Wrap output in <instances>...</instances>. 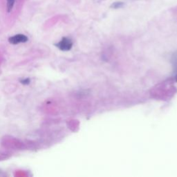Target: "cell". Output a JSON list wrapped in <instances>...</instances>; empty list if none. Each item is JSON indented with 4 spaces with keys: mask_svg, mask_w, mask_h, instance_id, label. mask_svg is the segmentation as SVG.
I'll return each instance as SVG.
<instances>
[{
    "mask_svg": "<svg viewBox=\"0 0 177 177\" xmlns=\"http://www.w3.org/2000/svg\"><path fill=\"white\" fill-rule=\"evenodd\" d=\"M55 46L59 48V50L63 51H67L71 49L73 46V42L71 39L68 37H63L58 43L55 44Z\"/></svg>",
    "mask_w": 177,
    "mask_h": 177,
    "instance_id": "1",
    "label": "cell"
},
{
    "mask_svg": "<svg viewBox=\"0 0 177 177\" xmlns=\"http://www.w3.org/2000/svg\"><path fill=\"white\" fill-rule=\"evenodd\" d=\"M28 40V37L23 34L15 35L8 38V42H9V43L11 44H14V45H16V44L20 43H25Z\"/></svg>",
    "mask_w": 177,
    "mask_h": 177,
    "instance_id": "2",
    "label": "cell"
},
{
    "mask_svg": "<svg viewBox=\"0 0 177 177\" xmlns=\"http://www.w3.org/2000/svg\"><path fill=\"white\" fill-rule=\"evenodd\" d=\"M7 3H6V7H7L8 13H10L13 10V8L15 5V0H6Z\"/></svg>",
    "mask_w": 177,
    "mask_h": 177,
    "instance_id": "3",
    "label": "cell"
},
{
    "mask_svg": "<svg viewBox=\"0 0 177 177\" xmlns=\"http://www.w3.org/2000/svg\"><path fill=\"white\" fill-rule=\"evenodd\" d=\"M124 5L123 2H120V1H118V2H114L112 4L111 7L114 8H119L123 7Z\"/></svg>",
    "mask_w": 177,
    "mask_h": 177,
    "instance_id": "4",
    "label": "cell"
},
{
    "mask_svg": "<svg viewBox=\"0 0 177 177\" xmlns=\"http://www.w3.org/2000/svg\"><path fill=\"white\" fill-rule=\"evenodd\" d=\"M20 83L22 84H23V85H28L30 83V80L29 78H25V79H23L22 80L20 81Z\"/></svg>",
    "mask_w": 177,
    "mask_h": 177,
    "instance_id": "5",
    "label": "cell"
}]
</instances>
